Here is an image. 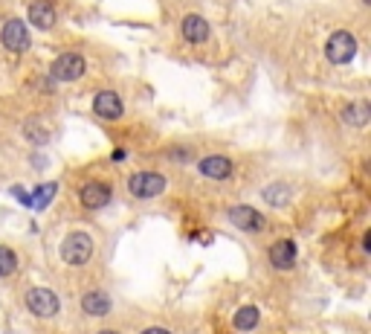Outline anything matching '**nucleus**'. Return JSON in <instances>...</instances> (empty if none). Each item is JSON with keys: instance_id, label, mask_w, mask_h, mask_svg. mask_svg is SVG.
Listing matches in <instances>:
<instances>
[{"instance_id": "1", "label": "nucleus", "mask_w": 371, "mask_h": 334, "mask_svg": "<svg viewBox=\"0 0 371 334\" xmlns=\"http://www.w3.org/2000/svg\"><path fill=\"white\" fill-rule=\"evenodd\" d=\"M93 250H96V245L87 233H70L61 245V259L67 265H87L93 259Z\"/></svg>"}, {"instance_id": "2", "label": "nucleus", "mask_w": 371, "mask_h": 334, "mask_svg": "<svg viewBox=\"0 0 371 334\" xmlns=\"http://www.w3.org/2000/svg\"><path fill=\"white\" fill-rule=\"evenodd\" d=\"M325 56H328V61L337 64V67L351 64L354 56H357V38H354L351 32H345V30H337V32L328 38V44H325Z\"/></svg>"}, {"instance_id": "3", "label": "nucleus", "mask_w": 371, "mask_h": 334, "mask_svg": "<svg viewBox=\"0 0 371 334\" xmlns=\"http://www.w3.org/2000/svg\"><path fill=\"white\" fill-rule=\"evenodd\" d=\"M165 186H168V180L157 172H134L128 178V189L134 198H157L165 192Z\"/></svg>"}, {"instance_id": "4", "label": "nucleus", "mask_w": 371, "mask_h": 334, "mask_svg": "<svg viewBox=\"0 0 371 334\" xmlns=\"http://www.w3.org/2000/svg\"><path fill=\"white\" fill-rule=\"evenodd\" d=\"M84 58L79 53H64L53 61V67H49V76H53L56 82H76L84 76Z\"/></svg>"}, {"instance_id": "5", "label": "nucleus", "mask_w": 371, "mask_h": 334, "mask_svg": "<svg viewBox=\"0 0 371 334\" xmlns=\"http://www.w3.org/2000/svg\"><path fill=\"white\" fill-rule=\"evenodd\" d=\"M23 299H27V308H30L35 317H56L58 308H61L58 297L49 291V288H30Z\"/></svg>"}, {"instance_id": "6", "label": "nucleus", "mask_w": 371, "mask_h": 334, "mask_svg": "<svg viewBox=\"0 0 371 334\" xmlns=\"http://www.w3.org/2000/svg\"><path fill=\"white\" fill-rule=\"evenodd\" d=\"M0 41H4L6 50L12 53H23V50H30V30H27V23H23L20 18H12L4 23V32H0Z\"/></svg>"}, {"instance_id": "7", "label": "nucleus", "mask_w": 371, "mask_h": 334, "mask_svg": "<svg viewBox=\"0 0 371 334\" xmlns=\"http://www.w3.org/2000/svg\"><path fill=\"white\" fill-rule=\"evenodd\" d=\"M229 221L238 230H244V233H264L267 230V218L253 206H232L229 209Z\"/></svg>"}, {"instance_id": "8", "label": "nucleus", "mask_w": 371, "mask_h": 334, "mask_svg": "<svg viewBox=\"0 0 371 334\" xmlns=\"http://www.w3.org/2000/svg\"><path fill=\"white\" fill-rule=\"evenodd\" d=\"M267 256H270V265H273V268L290 271L296 265V245L290 242V238H279V242L270 245Z\"/></svg>"}, {"instance_id": "9", "label": "nucleus", "mask_w": 371, "mask_h": 334, "mask_svg": "<svg viewBox=\"0 0 371 334\" xmlns=\"http://www.w3.org/2000/svg\"><path fill=\"white\" fill-rule=\"evenodd\" d=\"M93 113L102 119H119L125 113V105H122V99L113 90H102V93H96V99H93Z\"/></svg>"}, {"instance_id": "10", "label": "nucleus", "mask_w": 371, "mask_h": 334, "mask_svg": "<svg viewBox=\"0 0 371 334\" xmlns=\"http://www.w3.org/2000/svg\"><path fill=\"white\" fill-rule=\"evenodd\" d=\"M79 198H82V204L87 209H102V206L111 204V186L108 183H99V180H90V183L82 186Z\"/></svg>"}, {"instance_id": "11", "label": "nucleus", "mask_w": 371, "mask_h": 334, "mask_svg": "<svg viewBox=\"0 0 371 334\" xmlns=\"http://www.w3.org/2000/svg\"><path fill=\"white\" fill-rule=\"evenodd\" d=\"M201 172L209 180H227L232 175V160L224 157V154H209V157L201 160Z\"/></svg>"}, {"instance_id": "12", "label": "nucleus", "mask_w": 371, "mask_h": 334, "mask_svg": "<svg viewBox=\"0 0 371 334\" xmlns=\"http://www.w3.org/2000/svg\"><path fill=\"white\" fill-rule=\"evenodd\" d=\"M180 30H183V38L189 44H206L209 41V23L201 15H186Z\"/></svg>"}, {"instance_id": "13", "label": "nucleus", "mask_w": 371, "mask_h": 334, "mask_svg": "<svg viewBox=\"0 0 371 334\" xmlns=\"http://www.w3.org/2000/svg\"><path fill=\"white\" fill-rule=\"evenodd\" d=\"M30 23L38 30H53L56 27V6L49 0H35L30 6Z\"/></svg>"}, {"instance_id": "14", "label": "nucleus", "mask_w": 371, "mask_h": 334, "mask_svg": "<svg viewBox=\"0 0 371 334\" xmlns=\"http://www.w3.org/2000/svg\"><path fill=\"white\" fill-rule=\"evenodd\" d=\"M82 308H84V314H90V317H105L111 311V297L105 291H87L82 297Z\"/></svg>"}, {"instance_id": "15", "label": "nucleus", "mask_w": 371, "mask_h": 334, "mask_svg": "<svg viewBox=\"0 0 371 334\" xmlns=\"http://www.w3.org/2000/svg\"><path fill=\"white\" fill-rule=\"evenodd\" d=\"M368 119H371V105L368 102H351V105L342 108V123L345 125L363 128V125H368Z\"/></svg>"}, {"instance_id": "16", "label": "nucleus", "mask_w": 371, "mask_h": 334, "mask_svg": "<svg viewBox=\"0 0 371 334\" xmlns=\"http://www.w3.org/2000/svg\"><path fill=\"white\" fill-rule=\"evenodd\" d=\"M258 308L256 305H244V308H238L235 311V317H232V326L238 328V331H253L256 326H258Z\"/></svg>"}, {"instance_id": "17", "label": "nucleus", "mask_w": 371, "mask_h": 334, "mask_svg": "<svg viewBox=\"0 0 371 334\" xmlns=\"http://www.w3.org/2000/svg\"><path fill=\"white\" fill-rule=\"evenodd\" d=\"M15 271H18V256L9 247H0V279L12 276Z\"/></svg>"}, {"instance_id": "18", "label": "nucleus", "mask_w": 371, "mask_h": 334, "mask_svg": "<svg viewBox=\"0 0 371 334\" xmlns=\"http://www.w3.org/2000/svg\"><path fill=\"white\" fill-rule=\"evenodd\" d=\"M264 198H267L270 204H273V206H284V204H287V198H290V192H287L284 186H270L267 192H264Z\"/></svg>"}, {"instance_id": "19", "label": "nucleus", "mask_w": 371, "mask_h": 334, "mask_svg": "<svg viewBox=\"0 0 371 334\" xmlns=\"http://www.w3.org/2000/svg\"><path fill=\"white\" fill-rule=\"evenodd\" d=\"M53 195H56V183H49V186H38V189H35L32 204H35V206H44V204H46L49 198H53Z\"/></svg>"}, {"instance_id": "20", "label": "nucleus", "mask_w": 371, "mask_h": 334, "mask_svg": "<svg viewBox=\"0 0 371 334\" xmlns=\"http://www.w3.org/2000/svg\"><path fill=\"white\" fill-rule=\"evenodd\" d=\"M23 134H27V140H32V142H46V137H49V134H44L41 128H35V123H27V125H23Z\"/></svg>"}, {"instance_id": "21", "label": "nucleus", "mask_w": 371, "mask_h": 334, "mask_svg": "<svg viewBox=\"0 0 371 334\" xmlns=\"http://www.w3.org/2000/svg\"><path fill=\"white\" fill-rule=\"evenodd\" d=\"M142 334H171V331H165V328H145Z\"/></svg>"}, {"instance_id": "22", "label": "nucleus", "mask_w": 371, "mask_h": 334, "mask_svg": "<svg viewBox=\"0 0 371 334\" xmlns=\"http://www.w3.org/2000/svg\"><path fill=\"white\" fill-rule=\"evenodd\" d=\"M99 334H119V331H99Z\"/></svg>"}]
</instances>
